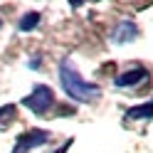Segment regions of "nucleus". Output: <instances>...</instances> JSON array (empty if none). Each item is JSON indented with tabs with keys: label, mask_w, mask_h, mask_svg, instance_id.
<instances>
[{
	"label": "nucleus",
	"mask_w": 153,
	"mask_h": 153,
	"mask_svg": "<svg viewBox=\"0 0 153 153\" xmlns=\"http://www.w3.org/2000/svg\"><path fill=\"white\" fill-rule=\"evenodd\" d=\"M50 131H42V128H30V131H25L17 136L15 141V146H13V153H30L32 148H40L45 146L47 141H50Z\"/></svg>",
	"instance_id": "3"
},
{
	"label": "nucleus",
	"mask_w": 153,
	"mask_h": 153,
	"mask_svg": "<svg viewBox=\"0 0 153 153\" xmlns=\"http://www.w3.org/2000/svg\"><path fill=\"white\" fill-rule=\"evenodd\" d=\"M69 146H72V138H69V141H67V143H64V146H62L59 151H57V153H67V148H69Z\"/></svg>",
	"instance_id": "10"
},
{
	"label": "nucleus",
	"mask_w": 153,
	"mask_h": 153,
	"mask_svg": "<svg viewBox=\"0 0 153 153\" xmlns=\"http://www.w3.org/2000/svg\"><path fill=\"white\" fill-rule=\"evenodd\" d=\"M40 62H42V57H40V54H35L32 59H30V69H37V67H40Z\"/></svg>",
	"instance_id": "9"
},
{
	"label": "nucleus",
	"mask_w": 153,
	"mask_h": 153,
	"mask_svg": "<svg viewBox=\"0 0 153 153\" xmlns=\"http://www.w3.org/2000/svg\"><path fill=\"white\" fill-rule=\"evenodd\" d=\"M52 104H54V91L47 87V84H35L32 91L22 99V106H25V109H30L32 114H37V116L47 114Z\"/></svg>",
	"instance_id": "2"
},
{
	"label": "nucleus",
	"mask_w": 153,
	"mask_h": 153,
	"mask_svg": "<svg viewBox=\"0 0 153 153\" xmlns=\"http://www.w3.org/2000/svg\"><path fill=\"white\" fill-rule=\"evenodd\" d=\"M126 119L131 121H143V119H153V99L146 104H138V106H131L126 111Z\"/></svg>",
	"instance_id": "6"
},
{
	"label": "nucleus",
	"mask_w": 153,
	"mask_h": 153,
	"mask_svg": "<svg viewBox=\"0 0 153 153\" xmlns=\"http://www.w3.org/2000/svg\"><path fill=\"white\" fill-rule=\"evenodd\" d=\"M57 74H59V84H62V89H64V94L69 99L79 101V104H91V101H97L101 97V89L97 84L84 79V76L76 72V67L72 64V59H62Z\"/></svg>",
	"instance_id": "1"
},
{
	"label": "nucleus",
	"mask_w": 153,
	"mask_h": 153,
	"mask_svg": "<svg viewBox=\"0 0 153 153\" xmlns=\"http://www.w3.org/2000/svg\"><path fill=\"white\" fill-rule=\"evenodd\" d=\"M40 20H42V15L40 13H25L22 17H20V22H17V30H20V32H32L35 30V27L37 25H40Z\"/></svg>",
	"instance_id": "7"
},
{
	"label": "nucleus",
	"mask_w": 153,
	"mask_h": 153,
	"mask_svg": "<svg viewBox=\"0 0 153 153\" xmlns=\"http://www.w3.org/2000/svg\"><path fill=\"white\" fill-rule=\"evenodd\" d=\"M146 76H148V69H143V67H133V69H126V72L116 74L114 84H116L119 89H128V87H136V84H141Z\"/></svg>",
	"instance_id": "5"
},
{
	"label": "nucleus",
	"mask_w": 153,
	"mask_h": 153,
	"mask_svg": "<svg viewBox=\"0 0 153 153\" xmlns=\"http://www.w3.org/2000/svg\"><path fill=\"white\" fill-rule=\"evenodd\" d=\"M0 30H3V17H0Z\"/></svg>",
	"instance_id": "12"
},
{
	"label": "nucleus",
	"mask_w": 153,
	"mask_h": 153,
	"mask_svg": "<svg viewBox=\"0 0 153 153\" xmlns=\"http://www.w3.org/2000/svg\"><path fill=\"white\" fill-rule=\"evenodd\" d=\"M69 5L72 7H79V5H84V0H69Z\"/></svg>",
	"instance_id": "11"
},
{
	"label": "nucleus",
	"mask_w": 153,
	"mask_h": 153,
	"mask_svg": "<svg viewBox=\"0 0 153 153\" xmlns=\"http://www.w3.org/2000/svg\"><path fill=\"white\" fill-rule=\"evenodd\" d=\"M17 116V106L15 104H5V106H0V131H5L10 123L15 121Z\"/></svg>",
	"instance_id": "8"
},
{
	"label": "nucleus",
	"mask_w": 153,
	"mask_h": 153,
	"mask_svg": "<svg viewBox=\"0 0 153 153\" xmlns=\"http://www.w3.org/2000/svg\"><path fill=\"white\" fill-rule=\"evenodd\" d=\"M136 37H138V25L131 22V20H123L111 30V42L114 45H128V42L136 40Z\"/></svg>",
	"instance_id": "4"
}]
</instances>
